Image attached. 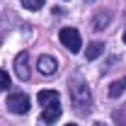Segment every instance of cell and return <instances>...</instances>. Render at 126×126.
Returning <instances> with one entry per match:
<instances>
[{
	"mask_svg": "<svg viewBox=\"0 0 126 126\" xmlns=\"http://www.w3.org/2000/svg\"><path fill=\"white\" fill-rule=\"evenodd\" d=\"M68 87H70V102L78 109V114H82V116L90 114V109H92V92H90L85 78L82 75H70Z\"/></svg>",
	"mask_w": 126,
	"mask_h": 126,
	"instance_id": "6da1fadb",
	"label": "cell"
},
{
	"mask_svg": "<svg viewBox=\"0 0 126 126\" xmlns=\"http://www.w3.org/2000/svg\"><path fill=\"white\" fill-rule=\"evenodd\" d=\"M58 39H61V44L70 53H78L80 46H82V39H80V32L78 29H73V27H63L61 34H58Z\"/></svg>",
	"mask_w": 126,
	"mask_h": 126,
	"instance_id": "7a4b0ae2",
	"label": "cell"
},
{
	"mask_svg": "<svg viewBox=\"0 0 126 126\" xmlns=\"http://www.w3.org/2000/svg\"><path fill=\"white\" fill-rule=\"evenodd\" d=\"M32 107V102H29V97L24 92H10L7 94V109L10 111H15V114H27Z\"/></svg>",
	"mask_w": 126,
	"mask_h": 126,
	"instance_id": "3957f363",
	"label": "cell"
},
{
	"mask_svg": "<svg viewBox=\"0 0 126 126\" xmlns=\"http://www.w3.org/2000/svg\"><path fill=\"white\" fill-rule=\"evenodd\" d=\"M15 75L19 80H29L32 70H29V51H19L15 56Z\"/></svg>",
	"mask_w": 126,
	"mask_h": 126,
	"instance_id": "277c9868",
	"label": "cell"
},
{
	"mask_svg": "<svg viewBox=\"0 0 126 126\" xmlns=\"http://www.w3.org/2000/svg\"><path fill=\"white\" fill-rule=\"evenodd\" d=\"M36 68H39V73H41V75H53V73L58 70V63H56L53 56H39Z\"/></svg>",
	"mask_w": 126,
	"mask_h": 126,
	"instance_id": "5b68a950",
	"label": "cell"
},
{
	"mask_svg": "<svg viewBox=\"0 0 126 126\" xmlns=\"http://www.w3.org/2000/svg\"><path fill=\"white\" fill-rule=\"evenodd\" d=\"M61 102H56V104H51V107H44V111H41V121L44 124H56L58 119H61Z\"/></svg>",
	"mask_w": 126,
	"mask_h": 126,
	"instance_id": "8992f818",
	"label": "cell"
},
{
	"mask_svg": "<svg viewBox=\"0 0 126 126\" xmlns=\"http://www.w3.org/2000/svg\"><path fill=\"white\" fill-rule=\"evenodd\" d=\"M61 99V94L56 92V90H41V92L36 94V102L41 104V107H51V104H56Z\"/></svg>",
	"mask_w": 126,
	"mask_h": 126,
	"instance_id": "52a82bcc",
	"label": "cell"
},
{
	"mask_svg": "<svg viewBox=\"0 0 126 126\" xmlns=\"http://www.w3.org/2000/svg\"><path fill=\"white\" fill-rule=\"evenodd\" d=\"M102 53H104V44H102V41H90L87 48H85V58H87V61H97Z\"/></svg>",
	"mask_w": 126,
	"mask_h": 126,
	"instance_id": "ba28073f",
	"label": "cell"
},
{
	"mask_svg": "<svg viewBox=\"0 0 126 126\" xmlns=\"http://www.w3.org/2000/svg\"><path fill=\"white\" fill-rule=\"evenodd\" d=\"M124 92H126V75L121 80H114L109 85V97H121Z\"/></svg>",
	"mask_w": 126,
	"mask_h": 126,
	"instance_id": "9c48e42d",
	"label": "cell"
},
{
	"mask_svg": "<svg viewBox=\"0 0 126 126\" xmlns=\"http://www.w3.org/2000/svg\"><path fill=\"white\" fill-rule=\"evenodd\" d=\"M109 12H102V15H97V17H94V19H92V27H94V29H104V27H107V22H109Z\"/></svg>",
	"mask_w": 126,
	"mask_h": 126,
	"instance_id": "30bf717a",
	"label": "cell"
},
{
	"mask_svg": "<svg viewBox=\"0 0 126 126\" xmlns=\"http://www.w3.org/2000/svg\"><path fill=\"white\" fill-rule=\"evenodd\" d=\"M10 85H12L10 73H7V70H0V92H7V90H10Z\"/></svg>",
	"mask_w": 126,
	"mask_h": 126,
	"instance_id": "8fae6325",
	"label": "cell"
},
{
	"mask_svg": "<svg viewBox=\"0 0 126 126\" xmlns=\"http://www.w3.org/2000/svg\"><path fill=\"white\" fill-rule=\"evenodd\" d=\"M44 2H46V0H22V5H24L27 10H39V7H44Z\"/></svg>",
	"mask_w": 126,
	"mask_h": 126,
	"instance_id": "7c38bea8",
	"label": "cell"
},
{
	"mask_svg": "<svg viewBox=\"0 0 126 126\" xmlns=\"http://www.w3.org/2000/svg\"><path fill=\"white\" fill-rule=\"evenodd\" d=\"M94 126H107V124H104V121H97V124H94Z\"/></svg>",
	"mask_w": 126,
	"mask_h": 126,
	"instance_id": "4fadbf2b",
	"label": "cell"
},
{
	"mask_svg": "<svg viewBox=\"0 0 126 126\" xmlns=\"http://www.w3.org/2000/svg\"><path fill=\"white\" fill-rule=\"evenodd\" d=\"M124 44H126V32H124Z\"/></svg>",
	"mask_w": 126,
	"mask_h": 126,
	"instance_id": "5bb4252c",
	"label": "cell"
},
{
	"mask_svg": "<svg viewBox=\"0 0 126 126\" xmlns=\"http://www.w3.org/2000/svg\"><path fill=\"white\" fill-rule=\"evenodd\" d=\"M65 126H75V124H65Z\"/></svg>",
	"mask_w": 126,
	"mask_h": 126,
	"instance_id": "9a60e30c",
	"label": "cell"
}]
</instances>
